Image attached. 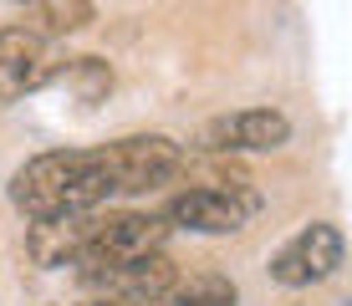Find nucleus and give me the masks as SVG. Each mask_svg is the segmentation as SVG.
<instances>
[{"label":"nucleus","mask_w":352,"mask_h":306,"mask_svg":"<svg viewBox=\"0 0 352 306\" xmlns=\"http://www.w3.org/2000/svg\"><path fill=\"white\" fill-rule=\"evenodd\" d=\"M261 210V194H220V189H184L164 204V219L179 230H194V235H235L245 230V219Z\"/></svg>","instance_id":"7"},{"label":"nucleus","mask_w":352,"mask_h":306,"mask_svg":"<svg viewBox=\"0 0 352 306\" xmlns=\"http://www.w3.org/2000/svg\"><path fill=\"white\" fill-rule=\"evenodd\" d=\"M179 179H189L194 189L256 194V179H250V168H240L230 153H184V158H179Z\"/></svg>","instance_id":"10"},{"label":"nucleus","mask_w":352,"mask_h":306,"mask_svg":"<svg viewBox=\"0 0 352 306\" xmlns=\"http://www.w3.org/2000/svg\"><path fill=\"white\" fill-rule=\"evenodd\" d=\"M16 6H31V0H16Z\"/></svg>","instance_id":"15"},{"label":"nucleus","mask_w":352,"mask_h":306,"mask_svg":"<svg viewBox=\"0 0 352 306\" xmlns=\"http://www.w3.org/2000/svg\"><path fill=\"white\" fill-rule=\"evenodd\" d=\"M92 291L123 301V306H138V301H164L168 286L179 281V265L168 261V250H153V255H138V261H123V265H107V271H92L82 276Z\"/></svg>","instance_id":"8"},{"label":"nucleus","mask_w":352,"mask_h":306,"mask_svg":"<svg viewBox=\"0 0 352 306\" xmlns=\"http://www.w3.org/2000/svg\"><path fill=\"white\" fill-rule=\"evenodd\" d=\"M6 194L26 219H52V215L102 210L113 199V179H107L97 149H52V153L26 158L10 174Z\"/></svg>","instance_id":"1"},{"label":"nucleus","mask_w":352,"mask_h":306,"mask_svg":"<svg viewBox=\"0 0 352 306\" xmlns=\"http://www.w3.org/2000/svg\"><path fill=\"white\" fill-rule=\"evenodd\" d=\"M291 143V118L281 107H240V113H220L199 128L194 153H276Z\"/></svg>","instance_id":"5"},{"label":"nucleus","mask_w":352,"mask_h":306,"mask_svg":"<svg viewBox=\"0 0 352 306\" xmlns=\"http://www.w3.org/2000/svg\"><path fill=\"white\" fill-rule=\"evenodd\" d=\"M52 82H62V87L77 97V102H102L107 92H113V67H107L102 56H67L62 67H56V77Z\"/></svg>","instance_id":"13"},{"label":"nucleus","mask_w":352,"mask_h":306,"mask_svg":"<svg viewBox=\"0 0 352 306\" xmlns=\"http://www.w3.org/2000/svg\"><path fill=\"white\" fill-rule=\"evenodd\" d=\"M164 235H168L164 215H143V210L102 215L97 219V235L87 240V250L77 255V276H92V271H107V265H123V261L164 250Z\"/></svg>","instance_id":"4"},{"label":"nucleus","mask_w":352,"mask_h":306,"mask_svg":"<svg viewBox=\"0 0 352 306\" xmlns=\"http://www.w3.org/2000/svg\"><path fill=\"white\" fill-rule=\"evenodd\" d=\"M26 10H31V21H21V26L36 31V36H46V41L77 36V31H87L92 21H97L92 0H31Z\"/></svg>","instance_id":"11"},{"label":"nucleus","mask_w":352,"mask_h":306,"mask_svg":"<svg viewBox=\"0 0 352 306\" xmlns=\"http://www.w3.org/2000/svg\"><path fill=\"white\" fill-rule=\"evenodd\" d=\"M97 219H102V210L26 219V255L41 271H67V265H77V255L87 250V240L97 235Z\"/></svg>","instance_id":"9"},{"label":"nucleus","mask_w":352,"mask_h":306,"mask_svg":"<svg viewBox=\"0 0 352 306\" xmlns=\"http://www.w3.org/2000/svg\"><path fill=\"white\" fill-rule=\"evenodd\" d=\"M168 306H240V286L225 271H189L168 286Z\"/></svg>","instance_id":"12"},{"label":"nucleus","mask_w":352,"mask_h":306,"mask_svg":"<svg viewBox=\"0 0 352 306\" xmlns=\"http://www.w3.org/2000/svg\"><path fill=\"white\" fill-rule=\"evenodd\" d=\"M347 261V245H342V230L327 225V219H317V225L296 230L281 250L271 255V281L276 286H291V291H307V286H322V281H332L337 271H342Z\"/></svg>","instance_id":"3"},{"label":"nucleus","mask_w":352,"mask_h":306,"mask_svg":"<svg viewBox=\"0 0 352 306\" xmlns=\"http://www.w3.org/2000/svg\"><path fill=\"white\" fill-rule=\"evenodd\" d=\"M82 306H123V301H113V296H97V301H82Z\"/></svg>","instance_id":"14"},{"label":"nucleus","mask_w":352,"mask_h":306,"mask_svg":"<svg viewBox=\"0 0 352 306\" xmlns=\"http://www.w3.org/2000/svg\"><path fill=\"white\" fill-rule=\"evenodd\" d=\"M62 61L67 56L56 52V41H46L26 26H0V107L41 92Z\"/></svg>","instance_id":"6"},{"label":"nucleus","mask_w":352,"mask_h":306,"mask_svg":"<svg viewBox=\"0 0 352 306\" xmlns=\"http://www.w3.org/2000/svg\"><path fill=\"white\" fill-rule=\"evenodd\" d=\"M102 168L113 179V194H153L164 184L179 179V149L168 133H133V138H113L102 143Z\"/></svg>","instance_id":"2"}]
</instances>
